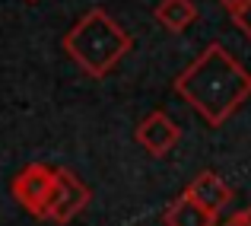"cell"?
Here are the masks:
<instances>
[{
    "instance_id": "obj_5",
    "label": "cell",
    "mask_w": 251,
    "mask_h": 226,
    "mask_svg": "<svg viewBox=\"0 0 251 226\" xmlns=\"http://www.w3.org/2000/svg\"><path fill=\"white\" fill-rule=\"evenodd\" d=\"M134 137H137V143H140L147 153H153V156H166V153H172L178 147V141H181V128H178L166 112L159 109V112H150V115L137 124Z\"/></svg>"
},
{
    "instance_id": "obj_10",
    "label": "cell",
    "mask_w": 251,
    "mask_h": 226,
    "mask_svg": "<svg viewBox=\"0 0 251 226\" xmlns=\"http://www.w3.org/2000/svg\"><path fill=\"white\" fill-rule=\"evenodd\" d=\"M223 226H251V204H248L245 210H239V214H232Z\"/></svg>"
},
{
    "instance_id": "obj_4",
    "label": "cell",
    "mask_w": 251,
    "mask_h": 226,
    "mask_svg": "<svg viewBox=\"0 0 251 226\" xmlns=\"http://www.w3.org/2000/svg\"><path fill=\"white\" fill-rule=\"evenodd\" d=\"M89 188L74 169H57V185H54V195H51V210H48V220L51 223H70L86 210L89 204Z\"/></svg>"
},
{
    "instance_id": "obj_2",
    "label": "cell",
    "mask_w": 251,
    "mask_h": 226,
    "mask_svg": "<svg viewBox=\"0 0 251 226\" xmlns=\"http://www.w3.org/2000/svg\"><path fill=\"white\" fill-rule=\"evenodd\" d=\"M130 48H134V35L102 6L86 10L64 35L67 57L92 80L108 77Z\"/></svg>"
},
{
    "instance_id": "obj_12",
    "label": "cell",
    "mask_w": 251,
    "mask_h": 226,
    "mask_svg": "<svg viewBox=\"0 0 251 226\" xmlns=\"http://www.w3.org/2000/svg\"><path fill=\"white\" fill-rule=\"evenodd\" d=\"M29 3H35V0H29Z\"/></svg>"
},
{
    "instance_id": "obj_1",
    "label": "cell",
    "mask_w": 251,
    "mask_h": 226,
    "mask_svg": "<svg viewBox=\"0 0 251 226\" xmlns=\"http://www.w3.org/2000/svg\"><path fill=\"white\" fill-rule=\"evenodd\" d=\"M172 89L210 124L223 128L251 99V74L226 51L223 42H210L181 74Z\"/></svg>"
},
{
    "instance_id": "obj_3",
    "label": "cell",
    "mask_w": 251,
    "mask_h": 226,
    "mask_svg": "<svg viewBox=\"0 0 251 226\" xmlns=\"http://www.w3.org/2000/svg\"><path fill=\"white\" fill-rule=\"evenodd\" d=\"M54 185H57V169H51V166H45V163H29L13 178L10 191H13L16 204L25 214H32L35 220H48Z\"/></svg>"
},
{
    "instance_id": "obj_9",
    "label": "cell",
    "mask_w": 251,
    "mask_h": 226,
    "mask_svg": "<svg viewBox=\"0 0 251 226\" xmlns=\"http://www.w3.org/2000/svg\"><path fill=\"white\" fill-rule=\"evenodd\" d=\"M229 16H232V23L239 26L242 35L251 38V0H242V3H235L232 10H229Z\"/></svg>"
},
{
    "instance_id": "obj_11",
    "label": "cell",
    "mask_w": 251,
    "mask_h": 226,
    "mask_svg": "<svg viewBox=\"0 0 251 226\" xmlns=\"http://www.w3.org/2000/svg\"><path fill=\"white\" fill-rule=\"evenodd\" d=\"M220 3L226 6V10H232V6H235V3H242V0H220Z\"/></svg>"
},
{
    "instance_id": "obj_6",
    "label": "cell",
    "mask_w": 251,
    "mask_h": 226,
    "mask_svg": "<svg viewBox=\"0 0 251 226\" xmlns=\"http://www.w3.org/2000/svg\"><path fill=\"white\" fill-rule=\"evenodd\" d=\"M184 195H188L191 201H197L201 207H207L210 214H216V217H220V210L232 201V188L226 185V178H223L220 172H210V169L197 172V175L188 182Z\"/></svg>"
},
{
    "instance_id": "obj_7",
    "label": "cell",
    "mask_w": 251,
    "mask_h": 226,
    "mask_svg": "<svg viewBox=\"0 0 251 226\" xmlns=\"http://www.w3.org/2000/svg\"><path fill=\"white\" fill-rule=\"evenodd\" d=\"M162 223L166 226H216V214H210L207 207H201L197 201H191L181 191V195L162 210Z\"/></svg>"
},
{
    "instance_id": "obj_8",
    "label": "cell",
    "mask_w": 251,
    "mask_h": 226,
    "mask_svg": "<svg viewBox=\"0 0 251 226\" xmlns=\"http://www.w3.org/2000/svg\"><path fill=\"white\" fill-rule=\"evenodd\" d=\"M197 19V6L191 0H159L156 6V23L166 26L169 32H181Z\"/></svg>"
}]
</instances>
